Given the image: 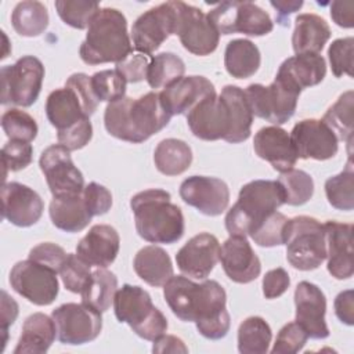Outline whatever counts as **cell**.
<instances>
[{
  "label": "cell",
  "instance_id": "cell-1",
  "mask_svg": "<svg viewBox=\"0 0 354 354\" xmlns=\"http://www.w3.org/2000/svg\"><path fill=\"white\" fill-rule=\"evenodd\" d=\"M163 296L173 314L184 322H195L198 332L210 340L224 337L230 330L227 295L213 279L195 283L187 277H171L163 285Z\"/></svg>",
  "mask_w": 354,
  "mask_h": 354
},
{
  "label": "cell",
  "instance_id": "cell-2",
  "mask_svg": "<svg viewBox=\"0 0 354 354\" xmlns=\"http://www.w3.org/2000/svg\"><path fill=\"white\" fill-rule=\"evenodd\" d=\"M159 93L149 91L140 98L123 97L109 102L104 113L106 131L122 141L140 144L160 131L170 122Z\"/></svg>",
  "mask_w": 354,
  "mask_h": 354
},
{
  "label": "cell",
  "instance_id": "cell-3",
  "mask_svg": "<svg viewBox=\"0 0 354 354\" xmlns=\"http://www.w3.org/2000/svg\"><path fill=\"white\" fill-rule=\"evenodd\" d=\"M137 234L151 243H174L184 235V216L171 203L170 194L152 188L136 194L130 201Z\"/></svg>",
  "mask_w": 354,
  "mask_h": 354
},
{
  "label": "cell",
  "instance_id": "cell-4",
  "mask_svg": "<svg viewBox=\"0 0 354 354\" xmlns=\"http://www.w3.org/2000/svg\"><path fill=\"white\" fill-rule=\"evenodd\" d=\"M133 51L127 19L116 8H100L91 18L79 54L84 64L120 62Z\"/></svg>",
  "mask_w": 354,
  "mask_h": 354
},
{
  "label": "cell",
  "instance_id": "cell-5",
  "mask_svg": "<svg viewBox=\"0 0 354 354\" xmlns=\"http://www.w3.org/2000/svg\"><path fill=\"white\" fill-rule=\"evenodd\" d=\"M282 205H285V195L278 181L253 180L245 184L224 220L230 236H249L261 221Z\"/></svg>",
  "mask_w": 354,
  "mask_h": 354
},
{
  "label": "cell",
  "instance_id": "cell-6",
  "mask_svg": "<svg viewBox=\"0 0 354 354\" xmlns=\"http://www.w3.org/2000/svg\"><path fill=\"white\" fill-rule=\"evenodd\" d=\"M113 311L119 322L127 324L133 332L149 342L167 330L166 317L152 304L151 295L141 286L124 283L113 297Z\"/></svg>",
  "mask_w": 354,
  "mask_h": 354
},
{
  "label": "cell",
  "instance_id": "cell-7",
  "mask_svg": "<svg viewBox=\"0 0 354 354\" xmlns=\"http://www.w3.org/2000/svg\"><path fill=\"white\" fill-rule=\"evenodd\" d=\"M283 245H286V259L293 268L300 271L318 268L326 259L324 224L310 216L289 218Z\"/></svg>",
  "mask_w": 354,
  "mask_h": 354
},
{
  "label": "cell",
  "instance_id": "cell-8",
  "mask_svg": "<svg viewBox=\"0 0 354 354\" xmlns=\"http://www.w3.org/2000/svg\"><path fill=\"white\" fill-rule=\"evenodd\" d=\"M243 93L253 116L278 126L286 123L295 115L301 91L275 77L268 86L249 84Z\"/></svg>",
  "mask_w": 354,
  "mask_h": 354
},
{
  "label": "cell",
  "instance_id": "cell-9",
  "mask_svg": "<svg viewBox=\"0 0 354 354\" xmlns=\"http://www.w3.org/2000/svg\"><path fill=\"white\" fill-rule=\"evenodd\" d=\"M207 18L220 35L264 36L274 29L270 14L250 1H223L207 12Z\"/></svg>",
  "mask_w": 354,
  "mask_h": 354
},
{
  "label": "cell",
  "instance_id": "cell-10",
  "mask_svg": "<svg viewBox=\"0 0 354 354\" xmlns=\"http://www.w3.org/2000/svg\"><path fill=\"white\" fill-rule=\"evenodd\" d=\"M1 77V104L30 106L39 98L44 66L33 55H25L12 65L0 69Z\"/></svg>",
  "mask_w": 354,
  "mask_h": 354
},
{
  "label": "cell",
  "instance_id": "cell-11",
  "mask_svg": "<svg viewBox=\"0 0 354 354\" xmlns=\"http://www.w3.org/2000/svg\"><path fill=\"white\" fill-rule=\"evenodd\" d=\"M54 270L30 259L18 261L10 271L11 288L36 306L51 304L59 292Z\"/></svg>",
  "mask_w": 354,
  "mask_h": 354
},
{
  "label": "cell",
  "instance_id": "cell-12",
  "mask_svg": "<svg viewBox=\"0 0 354 354\" xmlns=\"http://www.w3.org/2000/svg\"><path fill=\"white\" fill-rule=\"evenodd\" d=\"M51 317L62 344L79 346L93 342L102 329L101 313L84 303H65L53 310Z\"/></svg>",
  "mask_w": 354,
  "mask_h": 354
},
{
  "label": "cell",
  "instance_id": "cell-13",
  "mask_svg": "<svg viewBox=\"0 0 354 354\" xmlns=\"http://www.w3.org/2000/svg\"><path fill=\"white\" fill-rule=\"evenodd\" d=\"M177 8L176 1H166L141 14L131 26L134 48L145 55L156 51L160 44L176 35Z\"/></svg>",
  "mask_w": 354,
  "mask_h": 354
},
{
  "label": "cell",
  "instance_id": "cell-14",
  "mask_svg": "<svg viewBox=\"0 0 354 354\" xmlns=\"http://www.w3.org/2000/svg\"><path fill=\"white\" fill-rule=\"evenodd\" d=\"M176 35L180 37L183 47L201 57L212 54L218 46L220 33L209 21L207 14L184 1H176Z\"/></svg>",
  "mask_w": 354,
  "mask_h": 354
},
{
  "label": "cell",
  "instance_id": "cell-15",
  "mask_svg": "<svg viewBox=\"0 0 354 354\" xmlns=\"http://www.w3.org/2000/svg\"><path fill=\"white\" fill-rule=\"evenodd\" d=\"M53 198L80 194L84 189V177L75 166L71 151L61 144L47 147L39 159Z\"/></svg>",
  "mask_w": 354,
  "mask_h": 354
},
{
  "label": "cell",
  "instance_id": "cell-16",
  "mask_svg": "<svg viewBox=\"0 0 354 354\" xmlns=\"http://www.w3.org/2000/svg\"><path fill=\"white\" fill-rule=\"evenodd\" d=\"M187 123L192 134L205 141L228 140L231 115L225 98L213 94L202 100L187 113Z\"/></svg>",
  "mask_w": 354,
  "mask_h": 354
},
{
  "label": "cell",
  "instance_id": "cell-17",
  "mask_svg": "<svg viewBox=\"0 0 354 354\" xmlns=\"http://www.w3.org/2000/svg\"><path fill=\"white\" fill-rule=\"evenodd\" d=\"M290 140L297 159L326 160L339 149V141L333 131L319 119H303L290 133Z\"/></svg>",
  "mask_w": 354,
  "mask_h": 354
},
{
  "label": "cell",
  "instance_id": "cell-18",
  "mask_svg": "<svg viewBox=\"0 0 354 354\" xmlns=\"http://www.w3.org/2000/svg\"><path fill=\"white\" fill-rule=\"evenodd\" d=\"M181 199L206 216L221 214L230 203L228 185L216 177L191 176L180 185Z\"/></svg>",
  "mask_w": 354,
  "mask_h": 354
},
{
  "label": "cell",
  "instance_id": "cell-19",
  "mask_svg": "<svg viewBox=\"0 0 354 354\" xmlns=\"http://www.w3.org/2000/svg\"><path fill=\"white\" fill-rule=\"evenodd\" d=\"M44 203L40 195L28 185L17 181L6 183L1 187L3 218L17 227H30L43 214Z\"/></svg>",
  "mask_w": 354,
  "mask_h": 354
},
{
  "label": "cell",
  "instance_id": "cell-20",
  "mask_svg": "<svg viewBox=\"0 0 354 354\" xmlns=\"http://www.w3.org/2000/svg\"><path fill=\"white\" fill-rule=\"evenodd\" d=\"M296 322L311 339H325L329 329L325 322L326 297L321 288L308 281H301L295 289Z\"/></svg>",
  "mask_w": 354,
  "mask_h": 354
},
{
  "label": "cell",
  "instance_id": "cell-21",
  "mask_svg": "<svg viewBox=\"0 0 354 354\" xmlns=\"http://www.w3.org/2000/svg\"><path fill=\"white\" fill-rule=\"evenodd\" d=\"M218 256V239L209 232H201L192 236L177 252L176 263L184 275L195 279H205L217 264Z\"/></svg>",
  "mask_w": 354,
  "mask_h": 354
},
{
  "label": "cell",
  "instance_id": "cell-22",
  "mask_svg": "<svg viewBox=\"0 0 354 354\" xmlns=\"http://www.w3.org/2000/svg\"><path fill=\"white\" fill-rule=\"evenodd\" d=\"M218 260L227 277L236 283H249L261 272V263L245 236L231 235L220 248Z\"/></svg>",
  "mask_w": 354,
  "mask_h": 354
},
{
  "label": "cell",
  "instance_id": "cell-23",
  "mask_svg": "<svg viewBox=\"0 0 354 354\" xmlns=\"http://www.w3.org/2000/svg\"><path fill=\"white\" fill-rule=\"evenodd\" d=\"M216 94L213 83L205 76H183L159 93L163 108L173 115L188 113L202 100Z\"/></svg>",
  "mask_w": 354,
  "mask_h": 354
},
{
  "label": "cell",
  "instance_id": "cell-24",
  "mask_svg": "<svg viewBox=\"0 0 354 354\" xmlns=\"http://www.w3.org/2000/svg\"><path fill=\"white\" fill-rule=\"evenodd\" d=\"M328 271L336 279L353 277V224L329 220L324 224Z\"/></svg>",
  "mask_w": 354,
  "mask_h": 354
},
{
  "label": "cell",
  "instance_id": "cell-25",
  "mask_svg": "<svg viewBox=\"0 0 354 354\" xmlns=\"http://www.w3.org/2000/svg\"><path fill=\"white\" fill-rule=\"evenodd\" d=\"M253 148L259 158L267 160L277 171L283 173L296 165L297 155L290 134L278 126L261 127L253 140Z\"/></svg>",
  "mask_w": 354,
  "mask_h": 354
},
{
  "label": "cell",
  "instance_id": "cell-26",
  "mask_svg": "<svg viewBox=\"0 0 354 354\" xmlns=\"http://www.w3.org/2000/svg\"><path fill=\"white\" fill-rule=\"evenodd\" d=\"M119 248L118 231L108 224H95L77 243L76 254L91 267L106 268L115 261Z\"/></svg>",
  "mask_w": 354,
  "mask_h": 354
},
{
  "label": "cell",
  "instance_id": "cell-27",
  "mask_svg": "<svg viewBox=\"0 0 354 354\" xmlns=\"http://www.w3.org/2000/svg\"><path fill=\"white\" fill-rule=\"evenodd\" d=\"M326 75L325 58L319 54H296L286 58L278 72V79L290 84L296 90L319 84Z\"/></svg>",
  "mask_w": 354,
  "mask_h": 354
},
{
  "label": "cell",
  "instance_id": "cell-28",
  "mask_svg": "<svg viewBox=\"0 0 354 354\" xmlns=\"http://www.w3.org/2000/svg\"><path fill=\"white\" fill-rule=\"evenodd\" d=\"M57 336V326L53 317L43 313L29 315L24 325L14 354H43Z\"/></svg>",
  "mask_w": 354,
  "mask_h": 354
},
{
  "label": "cell",
  "instance_id": "cell-29",
  "mask_svg": "<svg viewBox=\"0 0 354 354\" xmlns=\"http://www.w3.org/2000/svg\"><path fill=\"white\" fill-rule=\"evenodd\" d=\"M48 213L53 224L65 232H79L93 218L84 202L83 192L53 198Z\"/></svg>",
  "mask_w": 354,
  "mask_h": 354
},
{
  "label": "cell",
  "instance_id": "cell-30",
  "mask_svg": "<svg viewBox=\"0 0 354 354\" xmlns=\"http://www.w3.org/2000/svg\"><path fill=\"white\" fill-rule=\"evenodd\" d=\"M330 37L328 22L317 14H300L295 19L292 47L296 54H319Z\"/></svg>",
  "mask_w": 354,
  "mask_h": 354
},
{
  "label": "cell",
  "instance_id": "cell-31",
  "mask_svg": "<svg viewBox=\"0 0 354 354\" xmlns=\"http://www.w3.org/2000/svg\"><path fill=\"white\" fill-rule=\"evenodd\" d=\"M136 274L148 285L163 286L173 277V264L165 249L156 245L144 246L133 260Z\"/></svg>",
  "mask_w": 354,
  "mask_h": 354
},
{
  "label": "cell",
  "instance_id": "cell-32",
  "mask_svg": "<svg viewBox=\"0 0 354 354\" xmlns=\"http://www.w3.org/2000/svg\"><path fill=\"white\" fill-rule=\"evenodd\" d=\"M46 115L57 131L65 130L82 119L88 118L75 91L66 86L55 88L48 94L46 100Z\"/></svg>",
  "mask_w": 354,
  "mask_h": 354
},
{
  "label": "cell",
  "instance_id": "cell-33",
  "mask_svg": "<svg viewBox=\"0 0 354 354\" xmlns=\"http://www.w3.org/2000/svg\"><path fill=\"white\" fill-rule=\"evenodd\" d=\"M261 62L259 47L248 39L231 40L224 51V66L235 79H248L253 76Z\"/></svg>",
  "mask_w": 354,
  "mask_h": 354
},
{
  "label": "cell",
  "instance_id": "cell-34",
  "mask_svg": "<svg viewBox=\"0 0 354 354\" xmlns=\"http://www.w3.org/2000/svg\"><path fill=\"white\" fill-rule=\"evenodd\" d=\"M220 94L225 98L231 115V133L227 142L238 144L246 141L252 133L253 113L249 108L243 90L238 86L227 84L223 87Z\"/></svg>",
  "mask_w": 354,
  "mask_h": 354
},
{
  "label": "cell",
  "instance_id": "cell-35",
  "mask_svg": "<svg viewBox=\"0 0 354 354\" xmlns=\"http://www.w3.org/2000/svg\"><path fill=\"white\" fill-rule=\"evenodd\" d=\"M118 290L116 275L102 267L91 271L88 281L80 292L82 303L90 306L98 313H104L111 307L115 293Z\"/></svg>",
  "mask_w": 354,
  "mask_h": 354
},
{
  "label": "cell",
  "instance_id": "cell-36",
  "mask_svg": "<svg viewBox=\"0 0 354 354\" xmlns=\"http://www.w3.org/2000/svg\"><path fill=\"white\" fill-rule=\"evenodd\" d=\"M156 169L165 176H178L192 163L191 147L178 138L162 140L153 152Z\"/></svg>",
  "mask_w": 354,
  "mask_h": 354
},
{
  "label": "cell",
  "instance_id": "cell-37",
  "mask_svg": "<svg viewBox=\"0 0 354 354\" xmlns=\"http://www.w3.org/2000/svg\"><path fill=\"white\" fill-rule=\"evenodd\" d=\"M11 24L18 35L36 37L48 26L47 7L36 0L19 1L12 10Z\"/></svg>",
  "mask_w": 354,
  "mask_h": 354
},
{
  "label": "cell",
  "instance_id": "cell-38",
  "mask_svg": "<svg viewBox=\"0 0 354 354\" xmlns=\"http://www.w3.org/2000/svg\"><path fill=\"white\" fill-rule=\"evenodd\" d=\"M271 339V328L261 317H248L238 328V350L242 354H266Z\"/></svg>",
  "mask_w": 354,
  "mask_h": 354
},
{
  "label": "cell",
  "instance_id": "cell-39",
  "mask_svg": "<svg viewBox=\"0 0 354 354\" xmlns=\"http://www.w3.org/2000/svg\"><path fill=\"white\" fill-rule=\"evenodd\" d=\"M353 100L351 90L343 93L321 119L333 131L337 141H346L348 147L353 141Z\"/></svg>",
  "mask_w": 354,
  "mask_h": 354
},
{
  "label": "cell",
  "instance_id": "cell-40",
  "mask_svg": "<svg viewBox=\"0 0 354 354\" xmlns=\"http://www.w3.org/2000/svg\"><path fill=\"white\" fill-rule=\"evenodd\" d=\"M185 64L174 53H160L149 62L147 82L152 88H165L184 76Z\"/></svg>",
  "mask_w": 354,
  "mask_h": 354
},
{
  "label": "cell",
  "instance_id": "cell-41",
  "mask_svg": "<svg viewBox=\"0 0 354 354\" xmlns=\"http://www.w3.org/2000/svg\"><path fill=\"white\" fill-rule=\"evenodd\" d=\"M326 199L337 210L350 212L354 209V167L351 156L346 167L325 181Z\"/></svg>",
  "mask_w": 354,
  "mask_h": 354
},
{
  "label": "cell",
  "instance_id": "cell-42",
  "mask_svg": "<svg viewBox=\"0 0 354 354\" xmlns=\"http://www.w3.org/2000/svg\"><path fill=\"white\" fill-rule=\"evenodd\" d=\"M277 181L282 187L286 205L301 206L307 203L314 194L313 177L304 170L290 169L283 171Z\"/></svg>",
  "mask_w": 354,
  "mask_h": 354
},
{
  "label": "cell",
  "instance_id": "cell-43",
  "mask_svg": "<svg viewBox=\"0 0 354 354\" xmlns=\"http://www.w3.org/2000/svg\"><path fill=\"white\" fill-rule=\"evenodd\" d=\"M54 6L59 18L75 29L88 28L91 18L100 10L97 1L84 0H57Z\"/></svg>",
  "mask_w": 354,
  "mask_h": 354
},
{
  "label": "cell",
  "instance_id": "cell-44",
  "mask_svg": "<svg viewBox=\"0 0 354 354\" xmlns=\"http://www.w3.org/2000/svg\"><path fill=\"white\" fill-rule=\"evenodd\" d=\"M1 129L10 140L30 142L37 136L36 120L22 109H7L1 116Z\"/></svg>",
  "mask_w": 354,
  "mask_h": 354
},
{
  "label": "cell",
  "instance_id": "cell-45",
  "mask_svg": "<svg viewBox=\"0 0 354 354\" xmlns=\"http://www.w3.org/2000/svg\"><path fill=\"white\" fill-rule=\"evenodd\" d=\"M288 220L289 218L285 214L275 210L264 221H261L249 236L254 241V243L264 248L283 245V234Z\"/></svg>",
  "mask_w": 354,
  "mask_h": 354
},
{
  "label": "cell",
  "instance_id": "cell-46",
  "mask_svg": "<svg viewBox=\"0 0 354 354\" xmlns=\"http://www.w3.org/2000/svg\"><path fill=\"white\" fill-rule=\"evenodd\" d=\"M126 80L115 71L105 69L95 72L91 76V86L98 101L113 102L124 97Z\"/></svg>",
  "mask_w": 354,
  "mask_h": 354
},
{
  "label": "cell",
  "instance_id": "cell-47",
  "mask_svg": "<svg viewBox=\"0 0 354 354\" xmlns=\"http://www.w3.org/2000/svg\"><path fill=\"white\" fill-rule=\"evenodd\" d=\"M91 266L80 259L77 254L68 253L66 260L64 261L59 275L64 286L72 293H80L90 278Z\"/></svg>",
  "mask_w": 354,
  "mask_h": 354
},
{
  "label": "cell",
  "instance_id": "cell-48",
  "mask_svg": "<svg viewBox=\"0 0 354 354\" xmlns=\"http://www.w3.org/2000/svg\"><path fill=\"white\" fill-rule=\"evenodd\" d=\"M353 53H354V39L343 37L336 39L328 48V58L330 64L332 73L336 77L343 75L353 76Z\"/></svg>",
  "mask_w": 354,
  "mask_h": 354
},
{
  "label": "cell",
  "instance_id": "cell-49",
  "mask_svg": "<svg viewBox=\"0 0 354 354\" xmlns=\"http://www.w3.org/2000/svg\"><path fill=\"white\" fill-rule=\"evenodd\" d=\"M33 148L30 142L10 140L1 148V159L4 166V178L8 171H19L32 162Z\"/></svg>",
  "mask_w": 354,
  "mask_h": 354
},
{
  "label": "cell",
  "instance_id": "cell-50",
  "mask_svg": "<svg viewBox=\"0 0 354 354\" xmlns=\"http://www.w3.org/2000/svg\"><path fill=\"white\" fill-rule=\"evenodd\" d=\"M307 339H308L307 333L296 321L289 322V324L283 325L281 328V330L278 332L274 347L271 348V353L272 354L299 353L304 347Z\"/></svg>",
  "mask_w": 354,
  "mask_h": 354
},
{
  "label": "cell",
  "instance_id": "cell-51",
  "mask_svg": "<svg viewBox=\"0 0 354 354\" xmlns=\"http://www.w3.org/2000/svg\"><path fill=\"white\" fill-rule=\"evenodd\" d=\"M93 137V126L90 118H84L80 122L72 124L65 130L57 131L58 144L64 145L69 151H77L86 147Z\"/></svg>",
  "mask_w": 354,
  "mask_h": 354
},
{
  "label": "cell",
  "instance_id": "cell-52",
  "mask_svg": "<svg viewBox=\"0 0 354 354\" xmlns=\"http://www.w3.org/2000/svg\"><path fill=\"white\" fill-rule=\"evenodd\" d=\"M65 86L75 91L84 113L90 118L97 111L100 104L91 86V76H87L86 73H73L68 77Z\"/></svg>",
  "mask_w": 354,
  "mask_h": 354
},
{
  "label": "cell",
  "instance_id": "cell-53",
  "mask_svg": "<svg viewBox=\"0 0 354 354\" xmlns=\"http://www.w3.org/2000/svg\"><path fill=\"white\" fill-rule=\"evenodd\" d=\"M149 62L151 59L148 58V55L138 51H131L124 59L116 64V72L127 83H138L147 79Z\"/></svg>",
  "mask_w": 354,
  "mask_h": 354
},
{
  "label": "cell",
  "instance_id": "cell-54",
  "mask_svg": "<svg viewBox=\"0 0 354 354\" xmlns=\"http://www.w3.org/2000/svg\"><path fill=\"white\" fill-rule=\"evenodd\" d=\"M66 257H68V253L61 246H58L53 242L39 243L37 246L32 248L29 252L30 260L40 263V264L54 270L55 272H59Z\"/></svg>",
  "mask_w": 354,
  "mask_h": 354
},
{
  "label": "cell",
  "instance_id": "cell-55",
  "mask_svg": "<svg viewBox=\"0 0 354 354\" xmlns=\"http://www.w3.org/2000/svg\"><path fill=\"white\" fill-rule=\"evenodd\" d=\"M83 198L93 217L105 214L112 206V195L109 189L94 181L84 187Z\"/></svg>",
  "mask_w": 354,
  "mask_h": 354
},
{
  "label": "cell",
  "instance_id": "cell-56",
  "mask_svg": "<svg viewBox=\"0 0 354 354\" xmlns=\"http://www.w3.org/2000/svg\"><path fill=\"white\" fill-rule=\"evenodd\" d=\"M290 285L289 274L285 268H274L263 277V295L266 299H277L282 296Z\"/></svg>",
  "mask_w": 354,
  "mask_h": 354
},
{
  "label": "cell",
  "instance_id": "cell-57",
  "mask_svg": "<svg viewBox=\"0 0 354 354\" xmlns=\"http://www.w3.org/2000/svg\"><path fill=\"white\" fill-rule=\"evenodd\" d=\"M336 317L346 325L354 324V292L351 289L340 292L335 299Z\"/></svg>",
  "mask_w": 354,
  "mask_h": 354
},
{
  "label": "cell",
  "instance_id": "cell-58",
  "mask_svg": "<svg viewBox=\"0 0 354 354\" xmlns=\"http://www.w3.org/2000/svg\"><path fill=\"white\" fill-rule=\"evenodd\" d=\"M18 317V304L17 301L6 292H1V332H3V348L7 343V332L10 325L14 324V321Z\"/></svg>",
  "mask_w": 354,
  "mask_h": 354
},
{
  "label": "cell",
  "instance_id": "cell-59",
  "mask_svg": "<svg viewBox=\"0 0 354 354\" xmlns=\"http://www.w3.org/2000/svg\"><path fill=\"white\" fill-rule=\"evenodd\" d=\"M354 3L353 1H333L330 6V17L336 25L342 28L354 26Z\"/></svg>",
  "mask_w": 354,
  "mask_h": 354
},
{
  "label": "cell",
  "instance_id": "cell-60",
  "mask_svg": "<svg viewBox=\"0 0 354 354\" xmlns=\"http://www.w3.org/2000/svg\"><path fill=\"white\" fill-rule=\"evenodd\" d=\"M153 353H188L184 342L173 335H162L153 340Z\"/></svg>",
  "mask_w": 354,
  "mask_h": 354
},
{
  "label": "cell",
  "instance_id": "cell-61",
  "mask_svg": "<svg viewBox=\"0 0 354 354\" xmlns=\"http://www.w3.org/2000/svg\"><path fill=\"white\" fill-rule=\"evenodd\" d=\"M277 11H278V17H277V22L281 24V25H286V19L288 17L297 11L301 6H303V1H271L270 3Z\"/></svg>",
  "mask_w": 354,
  "mask_h": 354
}]
</instances>
